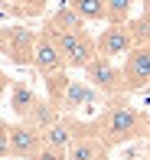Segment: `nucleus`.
I'll use <instances>...</instances> for the list:
<instances>
[{
	"label": "nucleus",
	"mask_w": 150,
	"mask_h": 160,
	"mask_svg": "<svg viewBox=\"0 0 150 160\" xmlns=\"http://www.w3.org/2000/svg\"><path fill=\"white\" fill-rule=\"evenodd\" d=\"M144 134H147V118L137 108L124 105V101H118V105L108 108V114H104V121H101V141L108 144V147L134 141V137H144Z\"/></svg>",
	"instance_id": "obj_1"
},
{
	"label": "nucleus",
	"mask_w": 150,
	"mask_h": 160,
	"mask_svg": "<svg viewBox=\"0 0 150 160\" xmlns=\"http://www.w3.org/2000/svg\"><path fill=\"white\" fill-rule=\"evenodd\" d=\"M85 78H88V85L95 92H104V95H121L124 88V72L114 65V59H108V56H98V59H91L88 65H85Z\"/></svg>",
	"instance_id": "obj_2"
},
{
	"label": "nucleus",
	"mask_w": 150,
	"mask_h": 160,
	"mask_svg": "<svg viewBox=\"0 0 150 160\" xmlns=\"http://www.w3.org/2000/svg\"><path fill=\"white\" fill-rule=\"evenodd\" d=\"M59 49H62V56H65V65H69V69H85L91 59H98V42L91 39L85 30L65 33L59 39Z\"/></svg>",
	"instance_id": "obj_3"
},
{
	"label": "nucleus",
	"mask_w": 150,
	"mask_h": 160,
	"mask_svg": "<svg viewBox=\"0 0 150 160\" xmlns=\"http://www.w3.org/2000/svg\"><path fill=\"white\" fill-rule=\"evenodd\" d=\"M95 42H98V56H108V59H121L137 46L131 26H124V23H108Z\"/></svg>",
	"instance_id": "obj_4"
},
{
	"label": "nucleus",
	"mask_w": 150,
	"mask_h": 160,
	"mask_svg": "<svg viewBox=\"0 0 150 160\" xmlns=\"http://www.w3.org/2000/svg\"><path fill=\"white\" fill-rule=\"evenodd\" d=\"M121 72H124V88L127 92H137L144 85H150V46H134L124 56Z\"/></svg>",
	"instance_id": "obj_5"
},
{
	"label": "nucleus",
	"mask_w": 150,
	"mask_h": 160,
	"mask_svg": "<svg viewBox=\"0 0 150 160\" xmlns=\"http://www.w3.org/2000/svg\"><path fill=\"white\" fill-rule=\"evenodd\" d=\"M33 65L42 72V75H56V72H65V56L59 49V39L49 33H39L36 36V49H33Z\"/></svg>",
	"instance_id": "obj_6"
},
{
	"label": "nucleus",
	"mask_w": 150,
	"mask_h": 160,
	"mask_svg": "<svg viewBox=\"0 0 150 160\" xmlns=\"http://www.w3.org/2000/svg\"><path fill=\"white\" fill-rule=\"evenodd\" d=\"M39 147H42V131H36L33 124H26V121L10 124V157L30 160Z\"/></svg>",
	"instance_id": "obj_7"
},
{
	"label": "nucleus",
	"mask_w": 150,
	"mask_h": 160,
	"mask_svg": "<svg viewBox=\"0 0 150 160\" xmlns=\"http://www.w3.org/2000/svg\"><path fill=\"white\" fill-rule=\"evenodd\" d=\"M33 49H36V36L30 30H10L7 52H10V59L17 65H33Z\"/></svg>",
	"instance_id": "obj_8"
},
{
	"label": "nucleus",
	"mask_w": 150,
	"mask_h": 160,
	"mask_svg": "<svg viewBox=\"0 0 150 160\" xmlns=\"http://www.w3.org/2000/svg\"><path fill=\"white\" fill-rule=\"evenodd\" d=\"M82 23H85V20L78 17L72 7H65V10H59L56 17L46 20V30H42V33H49V36H56V39H62L65 33H78V30H82Z\"/></svg>",
	"instance_id": "obj_9"
},
{
	"label": "nucleus",
	"mask_w": 150,
	"mask_h": 160,
	"mask_svg": "<svg viewBox=\"0 0 150 160\" xmlns=\"http://www.w3.org/2000/svg\"><path fill=\"white\" fill-rule=\"evenodd\" d=\"M104 147L108 144L101 137H88V134H78L69 147V160H101L104 157Z\"/></svg>",
	"instance_id": "obj_10"
},
{
	"label": "nucleus",
	"mask_w": 150,
	"mask_h": 160,
	"mask_svg": "<svg viewBox=\"0 0 150 160\" xmlns=\"http://www.w3.org/2000/svg\"><path fill=\"white\" fill-rule=\"evenodd\" d=\"M36 95H33V88L26 82H13L10 85V108H13V114H17L20 121H26L30 118V111L36 108Z\"/></svg>",
	"instance_id": "obj_11"
},
{
	"label": "nucleus",
	"mask_w": 150,
	"mask_h": 160,
	"mask_svg": "<svg viewBox=\"0 0 150 160\" xmlns=\"http://www.w3.org/2000/svg\"><path fill=\"white\" fill-rule=\"evenodd\" d=\"M75 128H72V121H65V118H56L52 124H49L46 131H42V141L46 144H52V147H62V150H69L72 147V141H75Z\"/></svg>",
	"instance_id": "obj_12"
},
{
	"label": "nucleus",
	"mask_w": 150,
	"mask_h": 160,
	"mask_svg": "<svg viewBox=\"0 0 150 160\" xmlns=\"http://www.w3.org/2000/svg\"><path fill=\"white\" fill-rule=\"evenodd\" d=\"M72 10L85 23H95V20H108V0H72Z\"/></svg>",
	"instance_id": "obj_13"
},
{
	"label": "nucleus",
	"mask_w": 150,
	"mask_h": 160,
	"mask_svg": "<svg viewBox=\"0 0 150 160\" xmlns=\"http://www.w3.org/2000/svg\"><path fill=\"white\" fill-rule=\"evenodd\" d=\"M88 98H91V92L85 88V85H78V82H69V88H65V95H62V111H78V105H88Z\"/></svg>",
	"instance_id": "obj_14"
},
{
	"label": "nucleus",
	"mask_w": 150,
	"mask_h": 160,
	"mask_svg": "<svg viewBox=\"0 0 150 160\" xmlns=\"http://www.w3.org/2000/svg\"><path fill=\"white\" fill-rule=\"evenodd\" d=\"M137 0H108V23H127Z\"/></svg>",
	"instance_id": "obj_15"
},
{
	"label": "nucleus",
	"mask_w": 150,
	"mask_h": 160,
	"mask_svg": "<svg viewBox=\"0 0 150 160\" xmlns=\"http://www.w3.org/2000/svg\"><path fill=\"white\" fill-rule=\"evenodd\" d=\"M30 160H69V150H62V147H52V144H46L42 141V147L33 154Z\"/></svg>",
	"instance_id": "obj_16"
},
{
	"label": "nucleus",
	"mask_w": 150,
	"mask_h": 160,
	"mask_svg": "<svg viewBox=\"0 0 150 160\" xmlns=\"http://www.w3.org/2000/svg\"><path fill=\"white\" fill-rule=\"evenodd\" d=\"M131 33H134V42H137V46H150V17H144L140 23H134Z\"/></svg>",
	"instance_id": "obj_17"
},
{
	"label": "nucleus",
	"mask_w": 150,
	"mask_h": 160,
	"mask_svg": "<svg viewBox=\"0 0 150 160\" xmlns=\"http://www.w3.org/2000/svg\"><path fill=\"white\" fill-rule=\"evenodd\" d=\"M10 157V124L0 121V160Z\"/></svg>",
	"instance_id": "obj_18"
},
{
	"label": "nucleus",
	"mask_w": 150,
	"mask_h": 160,
	"mask_svg": "<svg viewBox=\"0 0 150 160\" xmlns=\"http://www.w3.org/2000/svg\"><path fill=\"white\" fill-rule=\"evenodd\" d=\"M7 82H10V78H7V75H3V72H0V92H3V88H7Z\"/></svg>",
	"instance_id": "obj_19"
},
{
	"label": "nucleus",
	"mask_w": 150,
	"mask_h": 160,
	"mask_svg": "<svg viewBox=\"0 0 150 160\" xmlns=\"http://www.w3.org/2000/svg\"><path fill=\"white\" fill-rule=\"evenodd\" d=\"M147 17H150V0H147Z\"/></svg>",
	"instance_id": "obj_20"
}]
</instances>
